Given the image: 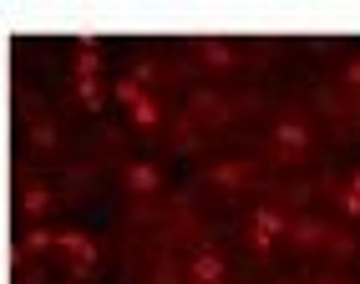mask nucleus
Returning a JSON list of instances; mask_svg holds the SVG:
<instances>
[{"label": "nucleus", "instance_id": "nucleus-1", "mask_svg": "<svg viewBox=\"0 0 360 284\" xmlns=\"http://www.w3.org/2000/svg\"><path fill=\"white\" fill-rule=\"evenodd\" d=\"M279 142H284V148H300L304 132H300V127H284V132H279Z\"/></svg>", "mask_w": 360, "mask_h": 284}, {"label": "nucleus", "instance_id": "nucleus-2", "mask_svg": "<svg viewBox=\"0 0 360 284\" xmlns=\"http://www.w3.org/2000/svg\"><path fill=\"white\" fill-rule=\"evenodd\" d=\"M355 198H360V173H355Z\"/></svg>", "mask_w": 360, "mask_h": 284}]
</instances>
